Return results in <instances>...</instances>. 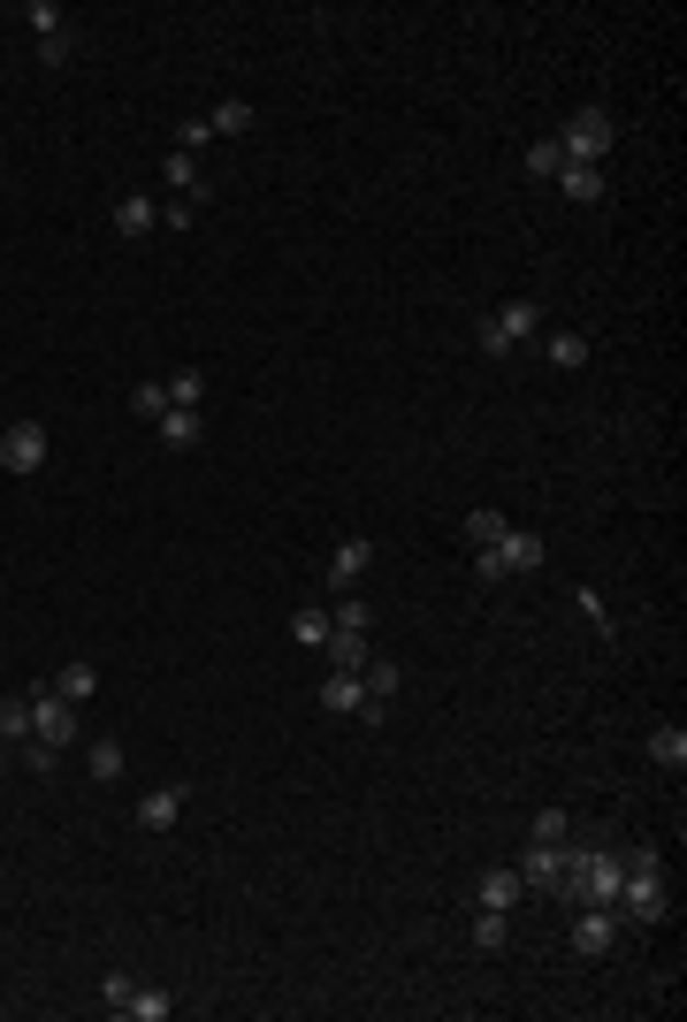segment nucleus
<instances>
[{
  "mask_svg": "<svg viewBox=\"0 0 687 1022\" xmlns=\"http://www.w3.org/2000/svg\"><path fill=\"white\" fill-rule=\"evenodd\" d=\"M619 877H627V862H619V854H565L558 893H573L581 908H619Z\"/></svg>",
  "mask_w": 687,
  "mask_h": 1022,
  "instance_id": "1",
  "label": "nucleus"
},
{
  "mask_svg": "<svg viewBox=\"0 0 687 1022\" xmlns=\"http://www.w3.org/2000/svg\"><path fill=\"white\" fill-rule=\"evenodd\" d=\"M619 146V123H611V107H581L565 130H558V154L565 161H588V169H604V154Z\"/></svg>",
  "mask_w": 687,
  "mask_h": 1022,
  "instance_id": "2",
  "label": "nucleus"
},
{
  "mask_svg": "<svg viewBox=\"0 0 687 1022\" xmlns=\"http://www.w3.org/2000/svg\"><path fill=\"white\" fill-rule=\"evenodd\" d=\"M31 740L54 748V756L77 748V702H61L54 686H38V694H31Z\"/></svg>",
  "mask_w": 687,
  "mask_h": 1022,
  "instance_id": "3",
  "label": "nucleus"
},
{
  "mask_svg": "<svg viewBox=\"0 0 687 1022\" xmlns=\"http://www.w3.org/2000/svg\"><path fill=\"white\" fill-rule=\"evenodd\" d=\"M534 329H542V306H534V298H513V306H497V314L482 321V351H489V359H505V351L527 343Z\"/></svg>",
  "mask_w": 687,
  "mask_h": 1022,
  "instance_id": "4",
  "label": "nucleus"
},
{
  "mask_svg": "<svg viewBox=\"0 0 687 1022\" xmlns=\"http://www.w3.org/2000/svg\"><path fill=\"white\" fill-rule=\"evenodd\" d=\"M619 908H627L634 923H657V916L673 908V893H665V870H627V877H619Z\"/></svg>",
  "mask_w": 687,
  "mask_h": 1022,
  "instance_id": "5",
  "label": "nucleus"
},
{
  "mask_svg": "<svg viewBox=\"0 0 687 1022\" xmlns=\"http://www.w3.org/2000/svg\"><path fill=\"white\" fill-rule=\"evenodd\" d=\"M0 466H8V474H38V466H46V428H38V420L0 428Z\"/></svg>",
  "mask_w": 687,
  "mask_h": 1022,
  "instance_id": "6",
  "label": "nucleus"
},
{
  "mask_svg": "<svg viewBox=\"0 0 687 1022\" xmlns=\"http://www.w3.org/2000/svg\"><path fill=\"white\" fill-rule=\"evenodd\" d=\"M322 709H337V717H359V709L382 717V702H367V680H359V672H329V680H322Z\"/></svg>",
  "mask_w": 687,
  "mask_h": 1022,
  "instance_id": "7",
  "label": "nucleus"
},
{
  "mask_svg": "<svg viewBox=\"0 0 687 1022\" xmlns=\"http://www.w3.org/2000/svg\"><path fill=\"white\" fill-rule=\"evenodd\" d=\"M489 557H497V565H505V572H534V565H542V557H550V542H542V534H534V526H505V542H497V549H489Z\"/></svg>",
  "mask_w": 687,
  "mask_h": 1022,
  "instance_id": "8",
  "label": "nucleus"
},
{
  "mask_svg": "<svg viewBox=\"0 0 687 1022\" xmlns=\"http://www.w3.org/2000/svg\"><path fill=\"white\" fill-rule=\"evenodd\" d=\"M611 939H619V916L611 908H581V923H573V954H611Z\"/></svg>",
  "mask_w": 687,
  "mask_h": 1022,
  "instance_id": "9",
  "label": "nucleus"
},
{
  "mask_svg": "<svg viewBox=\"0 0 687 1022\" xmlns=\"http://www.w3.org/2000/svg\"><path fill=\"white\" fill-rule=\"evenodd\" d=\"M558 877H565V848L527 840V854H519V885H550V893H558Z\"/></svg>",
  "mask_w": 687,
  "mask_h": 1022,
  "instance_id": "10",
  "label": "nucleus"
},
{
  "mask_svg": "<svg viewBox=\"0 0 687 1022\" xmlns=\"http://www.w3.org/2000/svg\"><path fill=\"white\" fill-rule=\"evenodd\" d=\"M176 817H183V786H154V794L138 802V832H169Z\"/></svg>",
  "mask_w": 687,
  "mask_h": 1022,
  "instance_id": "11",
  "label": "nucleus"
},
{
  "mask_svg": "<svg viewBox=\"0 0 687 1022\" xmlns=\"http://www.w3.org/2000/svg\"><path fill=\"white\" fill-rule=\"evenodd\" d=\"M550 183H558V191L573 198V206H596V198H604V169H588V161H565V169L550 175Z\"/></svg>",
  "mask_w": 687,
  "mask_h": 1022,
  "instance_id": "12",
  "label": "nucleus"
},
{
  "mask_svg": "<svg viewBox=\"0 0 687 1022\" xmlns=\"http://www.w3.org/2000/svg\"><path fill=\"white\" fill-rule=\"evenodd\" d=\"M367 557H374V549H367L359 534H344L337 557H329V588H359V580H367Z\"/></svg>",
  "mask_w": 687,
  "mask_h": 1022,
  "instance_id": "13",
  "label": "nucleus"
},
{
  "mask_svg": "<svg viewBox=\"0 0 687 1022\" xmlns=\"http://www.w3.org/2000/svg\"><path fill=\"white\" fill-rule=\"evenodd\" d=\"M154 435H161V443H169V451H199V435H206V428H199V412H161V420H154Z\"/></svg>",
  "mask_w": 687,
  "mask_h": 1022,
  "instance_id": "14",
  "label": "nucleus"
},
{
  "mask_svg": "<svg viewBox=\"0 0 687 1022\" xmlns=\"http://www.w3.org/2000/svg\"><path fill=\"white\" fill-rule=\"evenodd\" d=\"M650 763L657 771H687V725H657L650 733Z\"/></svg>",
  "mask_w": 687,
  "mask_h": 1022,
  "instance_id": "15",
  "label": "nucleus"
},
{
  "mask_svg": "<svg viewBox=\"0 0 687 1022\" xmlns=\"http://www.w3.org/2000/svg\"><path fill=\"white\" fill-rule=\"evenodd\" d=\"M54 694H61V702H92V694H100V665H85V657H77V665H61Z\"/></svg>",
  "mask_w": 687,
  "mask_h": 1022,
  "instance_id": "16",
  "label": "nucleus"
},
{
  "mask_svg": "<svg viewBox=\"0 0 687 1022\" xmlns=\"http://www.w3.org/2000/svg\"><path fill=\"white\" fill-rule=\"evenodd\" d=\"M154 222H161V206H154V198H146V191H131V198H123V206H115V229H123V237H146V229H154Z\"/></svg>",
  "mask_w": 687,
  "mask_h": 1022,
  "instance_id": "17",
  "label": "nucleus"
},
{
  "mask_svg": "<svg viewBox=\"0 0 687 1022\" xmlns=\"http://www.w3.org/2000/svg\"><path fill=\"white\" fill-rule=\"evenodd\" d=\"M329 634H337V626H329V611H322V603H299V618H291V641H299V649H322Z\"/></svg>",
  "mask_w": 687,
  "mask_h": 1022,
  "instance_id": "18",
  "label": "nucleus"
},
{
  "mask_svg": "<svg viewBox=\"0 0 687 1022\" xmlns=\"http://www.w3.org/2000/svg\"><path fill=\"white\" fill-rule=\"evenodd\" d=\"M85 771H92V786H115L123 779V740H92L85 748Z\"/></svg>",
  "mask_w": 687,
  "mask_h": 1022,
  "instance_id": "19",
  "label": "nucleus"
},
{
  "mask_svg": "<svg viewBox=\"0 0 687 1022\" xmlns=\"http://www.w3.org/2000/svg\"><path fill=\"white\" fill-rule=\"evenodd\" d=\"M31 740V694H8L0 702V748H23Z\"/></svg>",
  "mask_w": 687,
  "mask_h": 1022,
  "instance_id": "20",
  "label": "nucleus"
},
{
  "mask_svg": "<svg viewBox=\"0 0 687 1022\" xmlns=\"http://www.w3.org/2000/svg\"><path fill=\"white\" fill-rule=\"evenodd\" d=\"M550 366L581 374V366H588V337H581V329H550Z\"/></svg>",
  "mask_w": 687,
  "mask_h": 1022,
  "instance_id": "21",
  "label": "nucleus"
},
{
  "mask_svg": "<svg viewBox=\"0 0 687 1022\" xmlns=\"http://www.w3.org/2000/svg\"><path fill=\"white\" fill-rule=\"evenodd\" d=\"M329 672H367V634H329Z\"/></svg>",
  "mask_w": 687,
  "mask_h": 1022,
  "instance_id": "22",
  "label": "nucleus"
},
{
  "mask_svg": "<svg viewBox=\"0 0 687 1022\" xmlns=\"http://www.w3.org/2000/svg\"><path fill=\"white\" fill-rule=\"evenodd\" d=\"M519 893H527V885H519V870H489V877H482V908H505V916H513Z\"/></svg>",
  "mask_w": 687,
  "mask_h": 1022,
  "instance_id": "23",
  "label": "nucleus"
},
{
  "mask_svg": "<svg viewBox=\"0 0 687 1022\" xmlns=\"http://www.w3.org/2000/svg\"><path fill=\"white\" fill-rule=\"evenodd\" d=\"M474 946H482V954H505V946H513V923H505V908H482V916H474Z\"/></svg>",
  "mask_w": 687,
  "mask_h": 1022,
  "instance_id": "24",
  "label": "nucleus"
},
{
  "mask_svg": "<svg viewBox=\"0 0 687 1022\" xmlns=\"http://www.w3.org/2000/svg\"><path fill=\"white\" fill-rule=\"evenodd\" d=\"M505 526H513L505 511H466V542H474V549H497V542H505Z\"/></svg>",
  "mask_w": 687,
  "mask_h": 1022,
  "instance_id": "25",
  "label": "nucleus"
},
{
  "mask_svg": "<svg viewBox=\"0 0 687 1022\" xmlns=\"http://www.w3.org/2000/svg\"><path fill=\"white\" fill-rule=\"evenodd\" d=\"M123 1015H131V1022H169V1015H176V1000H169V992H154V985H138Z\"/></svg>",
  "mask_w": 687,
  "mask_h": 1022,
  "instance_id": "26",
  "label": "nucleus"
},
{
  "mask_svg": "<svg viewBox=\"0 0 687 1022\" xmlns=\"http://www.w3.org/2000/svg\"><path fill=\"white\" fill-rule=\"evenodd\" d=\"M199 397H206V374H199V366L169 374V405H176V412H199Z\"/></svg>",
  "mask_w": 687,
  "mask_h": 1022,
  "instance_id": "27",
  "label": "nucleus"
},
{
  "mask_svg": "<svg viewBox=\"0 0 687 1022\" xmlns=\"http://www.w3.org/2000/svg\"><path fill=\"white\" fill-rule=\"evenodd\" d=\"M206 130H214V138H237V130H252V107H245V100H222V107L206 115Z\"/></svg>",
  "mask_w": 687,
  "mask_h": 1022,
  "instance_id": "28",
  "label": "nucleus"
},
{
  "mask_svg": "<svg viewBox=\"0 0 687 1022\" xmlns=\"http://www.w3.org/2000/svg\"><path fill=\"white\" fill-rule=\"evenodd\" d=\"M183 191V198H206V183H199V154H169V169H161Z\"/></svg>",
  "mask_w": 687,
  "mask_h": 1022,
  "instance_id": "29",
  "label": "nucleus"
},
{
  "mask_svg": "<svg viewBox=\"0 0 687 1022\" xmlns=\"http://www.w3.org/2000/svg\"><path fill=\"white\" fill-rule=\"evenodd\" d=\"M359 680H367V702H390V694H397V680H405V672H397L390 657H374V665H367Z\"/></svg>",
  "mask_w": 687,
  "mask_h": 1022,
  "instance_id": "30",
  "label": "nucleus"
},
{
  "mask_svg": "<svg viewBox=\"0 0 687 1022\" xmlns=\"http://www.w3.org/2000/svg\"><path fill=\"white\" fill-rule=\"evenodd\" d=\"M131 412H138V420H161V412H169V382H138V389H131Z\"/></svg>",
  "mask_w": 687,
  "mask_h": 1022,
  "instance_id": "31",
  "label": "nucleus"
},
{
  "mask_svg": "<svg viewBox=\"0 0 687 1022\" xmlns=\"http://www.w3.org/2000/svg\"><path fill=\"white\" fill-rule=\"evenodd\" d=\"M565 169V154H558V138H542V146H527V175H542V183H550V175Z\"/></svg>",
  "mask_w": 687,
  "mask_h": 1022,
  "instance_id": "32",
  "label": "nucleus"
},
{
  "mask_svg": "<svg viewBox=\"0 0 687 1022\" xmlns=\"http://www.w3.org/2000/svg\"><path fill=\"white\" fill-rule=\"evenodd\" d=\"M131 992H138V985H131L123 969H108V977H100V1000H108V1015H123V1008H131Z\"/></svg>",
  "mask_w": 687,
  "mask_h": 1022,
  "instance_id": "33",
  "label": "nucleus"
},
{
  "mask_svg": "<svg viewBox=\"0 0 687 1022\" xmlns=\"http://www.w3.org/2000/svg\"><path fill=\"white\" fill-rule=\"evenodd\" d=\"M329 626H337V634H367V603H359V595H344L337 611H329Z\"/></svg>",
  "mask_w": 687,
  "mask_h": 1022,
  "instance_id": "34",
  "label": "nucleus"
},
{
  "mask_svg": "<svg viewBox=\"0 0 687 1022\" xmlns=\"http://www.w3.org/2000/svg\"><path fill=\"white\" fill-rule=\"evenodd\" d=\"M23 23H31L38 38H54V31H61V8H46V0H31V8H23Z\"/></svg>",
  "mask_w": 687,
  "mask_h": 1022,
  "instance_id": "35",
  "label": "nucleus"
},
{
  "mask_svg": "<svg viewBox=\"0 0 687 1022\" xmlns=\"http://www.w3.org/2000/svg\"><path fill=\"white\" fill-rule=\"evenodd\" d=\"M534 840H542V848H565V809H542V817H534Z\"/></svg>",
  "mask_w": 687,
  "mask_h": 1022,
  "instance_id": "36",
  "label": "nucleus"
},
{
  "mask_svg": "<svg viewBox=\"0 0 687 1022\" xmlns=\"http://www.w3.org/2000/svg\"><path fill=\"white\" fill-rule=\"evenodd\" d=\"M69 46H77L69 31H54V38H38V61H46V69H61V61H69Z\"/></svg>",
  "mask_w": 687,
  "mask_h": 1022,
  "instance_id": "37",
  "label": "nucleus"
},
{
  "mask_svg": "<svg viewBox=\"0 0 687 1022\" xmlns=\"http://www.w3.org/2000/svg\"><path fill=\"white\" fill-rule=\"evenodd\" d=\"M199 206H206V198H176V206H161V222H169V229H191V222H199Z\"/></svg>",
  "mask_w": 687,
  "mask_h": 1022,
  "instance_id": "38",
  "label": "nucleus"
},
{
  "mask_svg": "<svg viewBox=\"0 0 687 1022\" xmlns=\"http://www.w3.org/2000/svg\"><path fill=\"white\" fill-rule=\"evenodd\" d=\"M206 138H214V130H206V115H199V123H183V138H176V154H199Z\"/></svg>",
  "mask_w": 687,
  "mask_h": 1022,
  "instance_id": "39",
  "label": "nucleus"
},
{
  "mask_svg": "<svg viewBox=\"0 0 687 1022\" xmlns=\"http://www.w3.org/2000/svg\"><path fill=\"white\" fill-rule=\"evenodd\" d=\"M573 603H581V611H588V618H596V626H604V634H611V611H604V595H596V588H581V595H573Z\"/></svg>",
  "mask_w": 687,
  "mask_h": 1022,
  "instance_id": "40",
  "label": "nucleus"
}]
</instances>
